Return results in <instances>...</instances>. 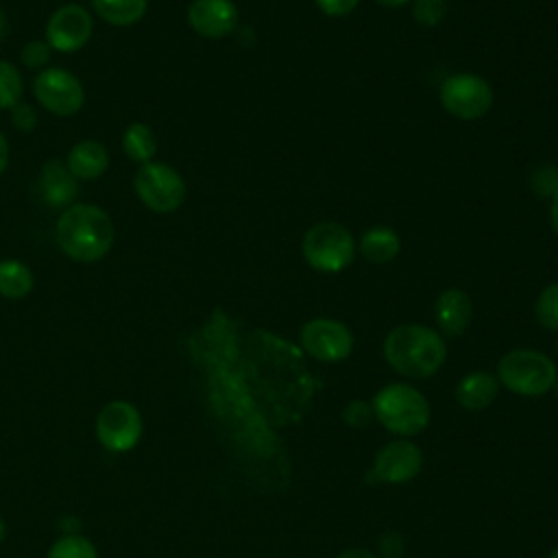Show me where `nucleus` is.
Segmentation results:
<instances>
[{
  "instance_id": "nucleus-24",
  "label": "nucleus",
  "mask_w": 558,
  "mask_h": 558,
  "mask_svg": "<svg viewBox=\"0 0 558 558\" xmlns=\"http://www.w3.org/2000/svg\"><path fill=\"white\" fill-rule=\"evenodd\" d=\"M48 558H98V556H96V547L87 538L70 534L59 538L50 547Z\"/></svg>"
},
{
  "instance_id": "nucleus-3",
  "label": "nucleus",
  "mask_w": 558,
  "mask_h": 558,
  "mask_svg": "<svg viewBox=\"0 0 558 558\" xmlns=\"http://www.w3.org/2000/svg\"><path fill=\"white\" fill-rule=\"evenodd\" d=\"M373 414L392 434L412 436L429 423V405L425 397L408 384H390L373 399Z\"/></svg>"
},
{
  "instance_id": "nucleus-10",
  "label": "nucleus",
  "mask_w": 558,
  "mask_h": 558,
  "mask_svg": "<svg viewBox=\"0 0 558 558\" xmlns=\"http://www.w3.org/2000/svg\"><path fill=\"white\" fill-rule=\"evenodd\" d=\"M299 340L303 351L320 362H340L353 349V333L347 325L333 318H314L305 323Z\"/></svg>"
},
{
  "instance_id": "nucleus-37",
  "label": "nucleus",
  "mask_w": 558,
  "mask_h": 558,
  "mask_svg": "<svg viewBox=\"0 0 558 558\" xmlns=\"http://www.w3.org/2000/svg\"><path fill=\"white\" fill-rule=\"evenodd\" d=\"M549 558H558V547H556V549H554V554H551V556H549Z\"/></svg>"
},
{
  "instance_id": "nucleus-31",
  "label": "nucleus",
  "mask_w": 558,
  "mask_h": 558,
  "mask_svg": "<svg viewBox=\"0 0 558 558\" xmlns=\"http://www.w3.org/2000/svg\"><path fill=\"white\" fill-rule=\"evenodd\" d=\"M549 222H551V229L558 233V190L554 192L551 196V205H549Z\"/></svg>"
},
{
  "instance_id": "nucleus-18",
  "label": "nucleus",
  "mask_w": 558,
  "mask_h": 558,
  "mask_svg": "<svg viewBox=\"0 0 558 558\" xmlns=\"http://www.w3.org/2000/svg\"><path fill=\"white\" fill-rule=\"evenodd\" d=\"M399 248V235L388 227H373L360 238V253L375 264H386L395 259Z\"/></svg>"
},
{
  "instance_id": "nucleus-38",
  "label": "nucleus",
  "mask_w": 558,
  "mask_h": 558,
  "mask_svg": "<svg viewBox=\"0 0 558 558\" xmlns=\"http://www.w3.org/2000/svg\"><path fill=\"white\" fill-rule=\"evenodd\" d=\"M554 388H556V395H558V377H556V381H554Z\"/></svg>"
},
{
  "instance_id": "nucleus-15",
  "label": "nucleus",
  "mask_w": 558,
  "mask_h": 558,
  "mask_svg": "<svg viewBox=\"0 0 558 558\" xmlns=\"http://www.w3.org/2000/svg\"><path fill=\"white\" fill-rule=\"evenodd\" d=\"M434 314L442 333L460 336L471 320V299L466 296V292L449 288L436 299Z\"/></svg>"
},
{
  "instance_id": "nucleus-25",
  "label": "nucleus",
  "mask_w": 558,
  "mask_h": 558,
  "mask_svg": "<svg viewBox=\"0 0 558 558\" xmlns=\"http://www.w3.org/2000/svg\"><path fill=\"white\" fill-rule=\"evenodd\" d=\"M412 13L421 26H438L445 17V0H414Z\"/></svg>"
},
{
  "instance_id": "nucleus-30",
  "label": "nucleus",
  "mask_w": 558,
  "mask_h": 558,
  "mask_svg": "<svg viewBox=\"0 0 558 558\" xmlns=\"http://www.w3.org/2000/svg\"><path fill=\"white\" fill-rule=\"evenodd\" d=\"M379 547H381V554L386 558H399L401 551H403V543H401V536L397 532H386L379 541Z\"/></svg>"
},
{
  "instance_id": "nucleus-32",
  "label": "nucleus",
  "mask_w": 558,
  "mask_h": 558,
  "mask_svg": "<svg viewBox=\"0 0 558 558\" xmlns=\"http://www.w3.org/2000/svg\"><path fill=\"white\" fill-rule=\"evenodd\" d=\"M9 163V144H7V137L0 133V174L4 172Z\"/></svg>"
},
{
  "instance_id": "nucleus-2",
  "label": "nucleus",
  "mask_w": 558,
  "mask_h": 558,
  "mask_svg": "<svg viewBox=\"0 0 558 558\" xmlns=\"http://www.w3.org/2000/svg\"><path fill=\"white\" fill-rule=\"evenodd\" d=\"M386 362L401 375L423 379L434 375L445 357L447 347L440 333L423 325H399L384 342Z\"/></svg>"
},
{
  "instance_id": "nucleus-7",
  "label": "nucleus",
  "mask_w": 558,
  "mask_h": 558,
  "mask_svg": "<svg viewBox=\"0 0 558 558\" xmlns=\"http://www.w3.org/2000/svg\"><path fill=\"white\" fill-rule=\"evenodd\" d=\"M440 105L460 120H477L493 105L490 85L477 74H453L440 85Z\"/></svg>"
},
{
  "instance_id": "nucleus-35",
  "label": "nucleus",
  "mask_w": 558,
  "mask_h": 558,
  "mask_svg": "<svg viewBox=\"0 0 558 558\" xmlns=\"http://www.w3.org/2000/svg\"><path fill=\"white\" fill-rule=\"evenodd\" d=\"M4 33H7V17H4V13L0 9V39L4 37Z\"/></svg>"
},
{
  "instance_id": "nucleus-34",
  "label": "nucleus",
  "mask_w": 558,
  "mask_h": 558,
  "mask_svg": "<svg viewBox=\"0 0 558 558\" xmlns=\"http://www.w3.org/2000/svg\"><path fill=\"white\" fill-rule=\"evenodd\" d=\"M377 4L381 7H388V9H395V7H403L408 0H375Z\"/></svg>"
},
{
  "instance_id": "nucleus-5",
  "label": "nucleus",
  "mask_w": 558,
  "mask_h": 558,
  "mask_svg": "<svg viewBox=\"0 0 558 558\" xmlns=\"http://www.w3.org/2000/svg\"><path fill=\"white\" fill-rule=\"evenodd\" d=\"M303 257L318 272H340L355 257V240L338 222H318L303 238Z\"/></svg>"
},
{
  "instance_id": "nucleus-1",
  "label": "nucleus",
  "mask_w": 558,
  "mask_h": 558,
  "mask_svg": "<svg viewBox=\"0 0 558 558\" xmlns=\"http://www.w3.org/2000/svg\"><path fill=\"white\" fill-rule=\"evenodd\" d=\"M59 248L76 262H96L113 244V225L109 214L89 203H74L63 209L54 225Z\"/></svg>"
},
{
  "instance_id": "nucleus-8",
  "label": "nucleus",
  "mask_w": 558,
  "mask_h": 558,
  "mask_svg": "<svg viewBox=\"0 0 558 558\" xmlns=\"http://www.w3.org/2000/svg\"><path fill=\"white\" fill-rule=\"evenodd\" d=\"M33 92H35L37 102L46 111H50L59 118L74 116L85 102V92H83L81 81L63 68L44 70L33 81Z\"/></svg>"
},
{
  "instance_id": "nucleus-13",
  "label": "nucleus",
  "mask_w": 558,
  "mask_h": 558,
  "mask_svg": "<svg viewBox=\"0 0 558 558\" xmlns=\"http://www.w3.org/2000/svg\"><path fill=\"white\" fill-rule=\"evenodd\" d=\"M187 24L207 39L229 35L238 24V9L231 0H194L187 7Z\"/></svg>"
},
{
  "instance_id": "nucleus-14",
  "label": "nucleus",
  "mask_w": 558,
  "mask_h": 558,
  "mask_svg": "<svg viewBox=\"0 0 558 558\" xmlns=\"http://www.w3.org/2000/svg\"><path fill=\"white\" fill-rule=\"evenodd\" d=\"M78 179L61 161H48L39 174V192L48 207H70L78 194Z\"/></svg>"
},
{
  "instance_id": "nucleus-16",
  "label": "nucleus",
  "mask_w": 558,
  "mask_h": 558,
  "mask_svg": "<svg viewBox=\"0 0 558 558\" xmlns=\"http://www.w3.org/2000/svg\"><path fill=\"white\" fill-rule=\"evenodd\" d=\"M65 166L76 179H96L107 170L109 153L100 142L83 140L70 148Z\"/></svg>"
},
{
  "instance_id": "nucleus-21",
  "label": "nucleus",
  "mask_w": 558,
  "mask_h": 558,
  "mask_svg": "<svg viewBox=\"0 0 558 558\" xmlns=\"http://www.w3.org/2000/svg\"><path fill=\"white\" fill-rule=\"evenodd\" d=\"M35 277L31 268L17 259L0 262V294L7 299H22L33 290Z\"/></svg>"
},
{
  "instance_id": "nucleus-26",
  "label": "nucleus",
  "mask_w": 558,
  "mask_h": 558,
  "mask_svg": "<svg viewBox=\"0 0 558 558\" xmlns=\"http://www.w3.org/2000/svg\"><path fill=\"white\" fill-rule=\"evenodd\" d=\"M342 416H344V423H347L349 427L362 429V427H366V425L373 421V405L366 403V401L355 399V401L347 403Z\"/></svg>"
},
{
  "instance_id": "nucleus-28",
  "label": "nucleus",
  "mask_w": 558,
  "mask_h": 558,
  "mask_svg": "<svg viewBox=\"0 0 558 558\" xmlns=\"http://www.w3.org/2000/svg\"><path fill=\"white\" fill-rule=\"evenodd\" d=\"M11 122L13 126H17L20 131H31L35 124H37V113L31 105L26 102H17L13 109H11Z\"/></svg>"
},
{
  "instance_id": "nucleus-20",
  "label": "nucleus",
  "mask_w": 558,
  "mask_h": 558,
  "mask_svg": "<svg viewBox=\"0 0 558 558\" xmlns=\"http://www.w3.org/2000/svg\"><path fill=\"white\" fill-rule=\"evenodd\" d=\"M122 148L126 153L129 159L137 161V163H148L153 161L155 153H157V137L155 131L144 124V122H135L131 124L124 135H122Z\"/></svg>"
},
{
  "instance_id": "nucleus-17",
  "label": "nucleus",
  "mask_w": 558,
  "mask_h": 558,
  "mask_svg": "<svg viewBox=\"0 0 558 558\" xmlns=\"http://www.w3.org/2000/svg\"><path fill=\"white\" fill-rule=\"evenodd\" d=\"M497 397V379L486 371H475L462 377L456 386V399L466 410H482Z\"/></svg>"
},
{
  "instance_id": "nucleus-33",
  "label": "nucleus",
  "mask_w": 558,
  "mask_h": 558,
  "mask_svg": "<svg viewBox=\"0 0 558 558\" xmlns=\"http://www.w3.org/2000/svg\"><path fill=\"white\" fill-rule=\"evenodd\" d=\"M338 558H375L368 549H347Z\"/></svg>"
},
{
  "instance_id": "nucleus-9",
  "label": "nucleus",
  "mask_w": 558,
  "mask_h": 558,
  "mask_svg": "<svg viewBox=\"0 0 558 558\" xmlns=\"http://www.w3.org/2000/svg\"><path fill=\"white\" fill-rule=\"evenodd\" d=\"M96 436L113 453L129 451L142 436V416L129 401H111L96 418Z\"/></svg>"
},
{
  "instance_id": "nucleus-12",
  "label": "nucleus",
  "mask_w": 558,
  "mask_h": 558,
  "mask_svg": "<svg viewBox=\"0 0 558 558\" xmlns=\"http://www.w3.org/2000/svg\"><path fill=\"white\" fill-rule=\"evenodd\" d=\"M423 464V456L410 440H392L381 447L373 462L375 480L388 484H401L412 480Z\"/></svg>"
},
{
  "instance_id": "nucleus-27",
  "label": "nucleus",
  "mask_w": 558,
  "mask_h": 558,
  "mask_svg": "<svg viewBox=\"0 0 558 558\" xmlns=\"http://www.w3.org/2000/svg\"><path fill=\"white\" fill-rule=\"evenodd\" d=\"M50 59V46L46 41H28L22 48V61L28 68H41Z\"/></svg>"
},
{
  "instance_id": "nucleus-29",
  "label": "nucleus",
  "mask_w": 558,
  "mask_h": 558,
  "mask_svg": "<svg viewBox=\"0 0 558 558\" xmlns=\"http://www.w3.org/2000/svg\"><path fill=\"white\" fill-rule=\"evenodd\" d=\"M360 0H316L318 9L327 15H333V17H340V15H347L351 13L355 7H357Z\"/></svg>"
},
{
  "instance_id": "nucleus-19",
  "label": "nucleus",
  "mask_w": 558,
  "mask_h": 558,
  "mask_svg": "<svg viewBox=\"0 0 558 558\" xmlns=\"http://www.w3.org/2000/svg\"><path fill=\"white\" fill-rule=\"evenodd\" d=\"M94 11L111 26H131L148 9V0H92Z\"/></svg>"
},
{
  "instance_id": "nucleus-4",
  "label": "nucleus",
  "mask_w": 558,
  "mask_h": 558,
  "mask_svg": "<svg viewBox=\"0 0 558 558\" xmlns=\"http://www.w3.org/2000/svg\"><path fill=\"white\" fill-rule=\"evenodd\" d=\"M497 375L508 390L523 397H538L554 388L556 364L541 351L517 349L499 360Z\"/></svg>"
},
{
  "instance_id": "nucleus-11",
  "label": "nucleus",
  "mask_w": 558,
  "mask_h": 558,
  "mask_svg": "<svg viewBox=\"0 0 558 558\" xmlns=\"http://www.w3.org/2000/svg\"><path fill=\"white\" fill-rule=\"evenodd\" d=\"M92 37V15L83 4L59 7L46 26V44L59 52H74Z\"/></svg>"
},
{
  "instance_id": "nucleus-36",
  "label": "nucleus",
  "mask_w": 558,
  "mask_h": 558,
  "mask_svg": "<svg viewBox=\"0 0 558 558\" xmlns=\"http://www.w3.org/2000/svg\"><path fill=\"white\" fill-rule=\"evenodd\" d=\"M2 538H4V523H2V519H0V543H2Z\"/></svg>"
},
{
  "instance_id": "nucleus-22",
  "label": "nucleus",
  "mask_w": 558,
  "mask_h": 558,
  "mask_svg": "<svg viewBox=\"0 0 558 558\" xmlns=\"http://www.w3.org/2000/svg\"><path fill=\"white\" fill-rule=\"evenodd\" d=\"M22 96V76L11 61H0V109H13Z\"/></svg>"
},
{
  "instance_id": "nucleus-23",
  "label": "nucleus",
  "mask_w": 558,
  "mask_h": 558,
  "mask_svg": "<svg viewBox=\"0 0 558 558\" xmlns=\"http://www.w3.org/2000/svg\"><path fill=\"white\" fill-rule=\"evenodd\" d=\"M536 320L551 331H558V283L543 288L534 305Z\"/></svg>"
},
{
  "instance_id": "nucleus-6",
  "label": "nucleus",
  "mask_w": 558,
  "mask_h": 558,
  "mask_svg": "<svg viewBox=\"0 0 558 558\" xmlns=\"http://www.w3.org/2000/svg\"><path fill=\"white\" fill-rule=\"evenodd\" d=\"M133 187L140 201L159 214L174 211L185 201L183 177L163 161L142 163L133 177Z\"/></svg>"
}]
</instances>
